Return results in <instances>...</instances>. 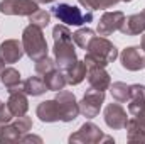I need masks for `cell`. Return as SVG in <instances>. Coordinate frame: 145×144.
<instances>
[{
  "label": "cell",
  "mask_w": 145,
  "mask_h": 144,
  "mask_svg": "<svg viewBox=\"0 0 145 144\" xmlns=\"http://www.w3.org/2000/svg\"><path fill=\"white\" fill-rule=\"evenodd\" d=\"M54 37V61L59 66V70L66 71L78 61L74 46H72V34L66 26H56L52 29Z\"/></svg>",
  "instance_id": "obj_1"
},
{
  "label": "cell",
  "mask_w": 145,
  "mask_h": 144,
  "mask_svg": "<svg viewBox=\"0 0 145 144\" xmlns=\"http://www.w3.org/2000/svg\"><path fill=\"white\" fill-rule=\"evenodd\" d=\"M84 51H86L84 63H86L88 68H93V66L105 68L118 58V49L115 48V44L110 42L108 39L103 36L100 37L95 36Z\"/></svg>",
  "instance_id": "obj_2"
},
{
  "label": "cell",
  "mask_w": 145,
  "mask_h": 144,
  "mask_svg": "<svg viewBox=\"0 0 145 144\" xmlns=\"http://www.w3.org/2000/svg\"><path fill=\"white\" fill-rule=\"evenodd\" d=\"M22 46H24V53L34 61L47 56V51H49L42 27L34 26V24H29L22 31Z\"/></svg>",
  "instance_id": "obj_3"
},
{
  "label": "cell",
  "mask_w": 145,
  "mask_h": 144,
  "mask_svg": "<svg viewBox=\"0 0 145 144\" xmlns=\"http://www.w3.org/2000/svg\"><path fill=\"white\" fill-rule=\"evenodd\" d=\"M52 15L57 17L61 22H64L66 26H83L93 20V14H83L78 7L69 5V3H59L52 7Z\"/></svg>",
  "instance_id": "obj_4"
},
{
  "label": "cell",
  "mask_w": 145,
  "mask_h": 144,
  "mask_svg": "<svg viewBox=\"0 0 145 144\" xmlns=\"http://www.w3.org/2000/svg\"><path fill=\"white\" fill-rule=\"evenodd\" d=\"M69 143H81V144H96V143H113V137L105 136L101 132V129L93 124V122H86L79 127L78 132H74L69 136Z\"/></svg>",
  "instance_id": "obj_5"
},
{
  "label": "cell",
  "mask_w": 145,
  "mask_h": 144,
  "mask_svg": "<svg viewBox=\"0 0 145 144\" xmlns=\"http://www.w3.org/2000/svg\"><path fill=\"white\" fill-rule=\"evenodd\" d=\"M56 102L59 107V114H61V120L63 122H72L78 115H79V104L76 100V97L68 90H59L56 95Z\"/></svg>",
  "instance_id": "obj_6"
},
{
  "label": "cell",
  "mask_w": 145,
  "mask_h": 144,
  "mask_svg": "<svg viewBox=\"0 0 145 144\" xmlns=\"http://www.w3.org/2000/svg\"><path fill=\"white\" fill-rule=\"evenodd\" d=\"M103 102H105V92L96 90V88H89V90H86L83 100L79 102V114H83L88 119H93L100 114Z\"/></svg>",
  "instance_id": "obj_7"
},
{
  "label": "cell",
  "mask_w": 145,
  "mask_h": 144,
  "mask_svg": "<svg viewBox=\"0 0 145 144\" xmlns=\"http://www.w3.org/2000/svg\"><path fill=\"white\" fill-rule=\"evenodd\" d=\"M39 10L36 0H2L0 14L3 15H32Z\"/></svg>",
  "instance_id": "obj_8"
},
{
  "label": "cell",
  "mask_w": 145,
  "mask_h": 144,
  "mask_svg": "<svg viewBox=\"0 0 145 144\" xmlns=\"http://www.w3.org/2000/svg\"><path fill=\"white\" fill-rule=\"evenodd\" d=\"M120 56V61H121V66L128 71H140L145 68V53L142 51L140 46H130V48H125L121 51Z\"/></svg>",
  "instance_id": "obj_9"
},
{
  "label": "cell",
  "mask_w": 145,
  "mask_h": 144,
  "mask_svg": "<svg viewBox=\"0 0 145 144\" xmlns=\"http://www.w3.org/2000/svg\"><path fill=\"white\" fill-rule=\"evenodd\" d=\"M123 20H125V15L123 12L120 10H115V12H105L98 22V29L96 32L100 36H110L113 34L115 31H120V27L123 26Z\"/></svg>",
  "instance_id": "obj_10"
},
{
  "label": "cell",
  "mask_w": 145,
  "mask_h": 144,
  "mask_svg": "<svg viewBox=\"0 0 145 144\" xmlns=\"http://www.w3.org/2000/svg\"><path fill=\"white\" fill-rule=\"evenodd\" d=\"M105 122L110 129H125L128 124V115L120 104H110L105 107Z\"/></svg>",
  "instance_id": "obj_11"
},
{
  "label": "cell",
  "mask_w": 145,
  "mask_h": 144,
  "mask_svg": "<svg viewBox=\"0 0 145 144\" xmlns=\"http://www.w3.org/2000/svg\"><path fill=\"white\" fill-rule=\"evenodd\" d=\"M24 56V46L17 39H7L0 44V61L3 65L17 63Z\"/></svg>",
  "instance_id": "obj_12"
},
{
  "label": "cell",
  "mask_w": 145,
  "mask_h": 144,
  "mask_svg": "<svg viewBox=\"0 0 145 144\" xmlns=\"http://www.w3.org/2000/svg\"><path fill=\"white\" fill-rule=\"evenodd\" d=\"M8 102L7 105L10 107L14 117H20V115H25L27 114V108H29V100H27V93L22 90V88H15L12 92H8Z\"/></svg>",
  "instance_id": "obj_13"
},
{
  "label": "cell",
  "mask_w": 145,
  "mask_h": 144,
  "mask_svg": "<svg viewBox=\"0 0 145 144\" xmlns=\"http://www.w3.org/2000/svg\"><path fill=\"white\" fill-rule=\"evenodd\" d=\"M88 81H89V87L91 88H96V90H108L110 85H111V78L110 75L105 71V68H100V66H93V68H88Z\"/></svg>",
  "instance_id": "obj_14"
},
{
  "label": "cell",
  "mask_w": 145,
  "mask_h": 144,
  "mask_svg": "<svg viewBox=\"0 0 145 144\" xmlns=\"http://www.w3.org/2000/svg\"><path fill=\"white\" fill-rule=\"evenodd\" d=\"M36 115L42 122H57V120H61V114H59V107H57L56 98L40 102L36 108Z\"/></svg>",
  "instance_id": "obj_15"
},
{
  "label": "cell",
  "mask_w": 145,
  "mask_h": 144,
  "mask_svg": "<svg viewBox=\"0 0 145 144\" xmlns=\"http://www.w3.org/2000/svg\"><path fill=\"white\" fill-rule=\"evenodd\" d=\"M120 31L125 36H138L145 32V14L142 12V14H133L130 17H125Z\"/></svg>",
  "instance_id": "obj_16"
},
{
  "label": "cell",
  "mask_w": 145,
  "mask_h": 144,
  "mask_svg": "<svg viewBox=\"0 0 145 144\" xmlns=\"http://www.w3.org/2000/svg\"><path fill=\"white\" fill-rule=\"evenodd\" d=\"M128 114L135 115L140 108L145 107V87L144 85H130V100Z\"/></svg>",
  "instance_id": "obj_17"
},
{
  "label": "cell",
  "mask_w": 145,
  "mask_h": 144,
  "mask_svg": "<svg viewBox=\"0 0 145 144\" xmlns=\"http://www.w3.org/2000/svg\"><path fill=\"white\" fill-rule=\"evenodd\" d=\"M0 81H2V85L7 88V92H12V90H15V88H22L20 73L17 71L15 68H12V66H8V68L3 66V70L0 71Z\"/></svg>",
  "instance_id": "obj_18"
},
{
  "label": "cell",
  "mask_w": 145,
  "mask_h": 144,
  "mask_svg": "<svg viewBox=\"0 0 145 144\" xmlns=\"http://www.w3.org/2000/svg\"><path fill=\"white\" fill-rule=\"evenodd\" d=\"M42 78H44V81H46V87H47V90H51V92H59V90H63L64 87H66V75H63V73L59 71V70H51V71L44 73L42 75Z\"/></svg>",
  "instance_id": "obj_19"
},
{
  "label": "cell",
  "mask_w": 145,
  "mask_h": 144,
  "mask_svg": "<svg viewBox=\"0 0 145 144\" xmlns=\"http://www.w3.org/2000/svg\"><path fill=\"white\" fill-rule=\"evenodd\" d=\"M22 90L27 95L39 97V95H42V93L47 92V87H46V81H44L42 76H31V78H27L22 83Z\"/></svg>",
  "instance_id": "obj_20"
},
{
  "label": "cell",
  "mask_w": 145,
  "mask_h": 144,
  "mask_svg": "<svg viewBox=\"0 0 145 144\" xmlns=\"http://www.w3.org/2000/svg\"><path fill=\"white\" fill-rule=\"evenodd\" d=\"M88 75V66L84 61H76L69 70H66V81L69 85H79Z\"/></svg>",
  "instance_id": "obj_21"
},
{
  "label": "cell",
  "mask_w": 145,
  "mask_h": 144,
  "mask_svg": "<svg viewBox=\"0 0 145 144\" xmlns=\"http://www.w3.org/2000/svg\"><path fill=\"white\" fill-rule=\"evenodd\" d=\"M22 136H24V134L17 129L15 124H10V122H8V124H3V126L0 127V143L2 144L19 143Z\"/></svg>",
  "instance_id": "obj_22"
},
{
  "label": "cell",
  "mask_w": 145,
  "mask_h": 144,
  "mask_svg": "<svg viewBox=\"0 0 145 144\" xmlns=\"http://www.w3.org/2000/svg\"><path fill=\"white\" fill-rule=\"evenodd\" d=\"M125 129H127V139L130 143H145V129L135 119H128Z\"/></svg>",
  "instance_id": "obj_23"
},
{
  "label": "cell",
  "mask_w": 145,
  "mask_h": 144,
  "mask_svg": "<svg viewBox=\"0 0 145 144\" xmlns=\"http://www.w3.org/2000/svg\"><path fill=\"white\" fill-rule=\"evenodd\" d=\"M110 92H111V97L120 104L130 100V85L123 81H115L113 85H110Z\"/></svg>",
  "instance_id": "obj_24"
},
{
  "label": "cell",
  "mask_w": 145,
  "mask_h": 144,
  "mask_svg": "<svg viewBox=\"0 0 145 144\" xmlns=\"http://www.w3.org/2000/svg\"><path fill=\"white\" fill-rule=\"evenodd\" d=\"M95 37V31L89 27H81L72 34V41L76 42V46H79L81 49H86L88 44L91 42V39Z\"/></svg>",
  "instance_id": "obj_25"
},
{
  "label": "cell",
  "mask_w": 145,
  "mask_h": 144,
  "mask_svg": "<svg viewBox=\"0 0 145 144\" xmlns=\"http://www.w3.org/2000/svg\"><path fill=\"white\" fill-rule=\"evenodd\" d=\"M84 9H89V10H103V9H110L113 5H116L120 0H78Z\"/></svg>",
  "instance_id": "obj_26"
},
{
  "label": "cell",
  "mask_w": 145,
  "mask_h": 144,
  "mask_svg": "<svg viewBox=\"0 0 145 144\" xmlns=\"http://www.w3.org/2000/svg\"><path fill=\"white\" fill-rule=\"evenodd\" d=\"M29 22L44 29V27H47L49 22H51V14L46 12V10H37V12H34L32 15H29Z\"/></svg>",
  "instance_id": "obj_27"
},
{
  "label": "cell",
  "mask_w": 145,
  "mask_h": 144,
  "mask_svg": "<svg viewBox=\"0 0 145 144\" xmlns=\"http://www.w3.org/2000/svg\"><path fill=\"white\" fill-rule=\"evenodd\" d=\"M54 66H56V61H52L51 58L44 56V58H40V59H37V61H36V66H34V70H36L37 75H44V73H47V71H51V70H54Z\"/></svg>",
  "instance_id": "obj_28"
},
{
  "label": "cell",
  "mask_w": 145,
  "mask_h": 144,
  "mask_svg": "<svg viewBox=\"0 0 145 144\" xmlns=\"http://www.w3.org/2000/svg\"><path fill=\"white\" fill-rule=\"evenodd\" d=\"M14 124L17 126V129H19L22 134H27V132L32 129V119H31V117H27V115L15 117V122H14Z\"/></svg>",
  "instance_id": "obj_29"
},
{
  "label": "cell",
  "mask_w": 145,
  "mask_h": 144,
  "mask_svg": "<svg viewBox=\"0 0 145 144\" xmlns=\"http://www.w3.org/2000/svg\"><path fill=\"white\" fill-rule=\"evenodd\" d=\"M12 119H14V114H12L10 107H8L7 104H2V102H0V124H2V126H3V124H8Z\"/></svg>",
  "instance_id": "obj_30"
},
{
  "label": "cell",
  "mask_w": 145,
  "mask_h": 144,
  "mask_svg": "<svg viewBox=\"0 0 145 144\" xmlns=\"http://www.w3.org/2000/svg\"><path fill=\"white\" fill-rule=\"evenodd\" d=\"M132 119H135V120H137V122H138V124H140V126L145 129V107L140 108L135 115H132Z\"/></svg>",
  "instance_id": "obj_31"
},
{
  "label": "cell",
  "mask_w": 145,
  "mask_h": 144,
  "mask_svg": "<svg viewBox=\"0 0 145 144\" xmlns=\"http://www.w3.org/2000/svg\"><path fill=\"white\" fill-rule=\"evenodd\" d=\"M37 3H51V2H56V0H36Z\"/></svg>",
  "instance_id": "obj_32"
},
{
  "label": "cell",
  "mask_w": 145,
  "mask_h": 144,
  "mask_svg": "<svg viewBox=\"0 0 145 144\" xmlns=\"http://www.w3.org/2000/svg\"><path fill=\"white\" fill-rule=\"evenodd\" d=\"M140 48H142V51L145 53V34L142 36V46H140Z\"/></svg>",
  "instance_id": "obj_33"
},
{
  "label": "cell",
  "mask_w": 145,
  "mask_h": 144,
  "mask_svg": "<svg viewBox=\"0 0 145 144\" xmlns=\"http://www.w3.org/2000/svg\"><path fill=\"white\" fill-rule=\"evenodd\" d=\"M3 66H5V65H3V63H2V61H0V71H2V70H3Z\"/></svg>",
  "instance_id": "obj_34"
},
{
  "label": "cell",
  "mask_w": 145,
  "mask_h": 144,
  "mask_svg": "<svg viewBox=\"0 0 145 144\" xmlns=\"http://www.w3.org/2000/svg\"><path fill=\"white\" fill-rule=\"evenodd\" d=\"M123 2H132V0H123Z\"/></svg>",
  "instance_id": "obj_35"
},
{
  "label": "cell",
  "mask_w": 145,
  "mask_h": 144,
  "mask_svg": "<svg viewBox=\"0 0 145 144\" xmlns=\"http://www.w3.org/2000/svg\"><path fill=\"white\" fill-rule=\"evenodd\" d=\"M144 14H145V10H144Z\"/></svg>",
  "instance_id": "obj_36"
}]
</instances>
